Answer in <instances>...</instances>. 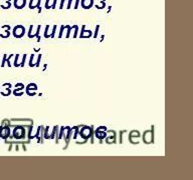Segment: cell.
Masks as SVG:
<instances>
[{
	"instance_id": "cell-1",
	"label": "cell",
	"mask_w": 193,
	"mask_h": 180,
	"mask_svg": "<svg viewBox=\"0 0 193 180\" xmlns=\"http://www.w3.org/2000/svg\"><path fill=\"white\" fill-rule=\"evenodd\" d=\"M92 126H82V129H80V131H78V133H80V137H82L84 140H88V138H92Z\"/></svg>"
},
{
	"instance_id": "cell-2",
	"label": "cell",
	"mask_w": 193,
	"mask_h": 180,
	"mask_svg": "<svg viewBox=\"0 0 193 180\" xmlns=\"http://www.w3.org/2000/svg\"><path fill=\"white\" fill-rule=\"evenodd\" d=\"M13 137L15 139H23L25 137V129L23 126L17 125L13 130Z\"/></svg>"
},
{
	"instance_id": "cell-3",
	"label": "cell",
	"mask_w": 193,
	"mask_h": 180,
	"mask_svg": "<svg viewBox=\"0 0 193 180\" xmlns=\"http://www.w3.org/2000/svg\"><path fill=\"white\" fill-rule=\"evenodd\" d=\"M24 33H25V28L22 25H16L12 31V34L15 38H21L24 35Z\"/></svg>"
},
{
	"instance_id": "cell-4",
	"label": "cell",
	"mask_w": 193,
	"mask_h": 180,
	"mask_svg": "<svg viewBox=\"0 0 193 180\" xmlns=\"http://www.w3.org/2000/svg\"><path fill=\"white\" fill-rule=\"evenodd\" d=\"M143 141L146 144H150L154 141V133L153 130H147L143 134Z\"/></svg>"
},
{
	"instance_id": "cell-5",
	"label": "cell",
	"mask_w": 193,
	"mask_h": 180,
	"mask_svg": "<svg viewBox=\"0 0 193 180\" xmlns=\"http://www.w3.org/2000/svg\"><path fill=\"white\" fill-rule=\"evenodd\" d=\"M10 135V129L9 126H0V138L3 139H7Z\"/></svg>"
},
{
	"instance_id": "cell-6",
	"label": "cell",
	"mask_w": 193,
	"mask_h": 180,
	"mask_svg": "<svg viewBox=\"0 0 193 180\" xmlns=\"http://www.w3.org/2000/svg\"><path fill=\"white\" fill-rule=\"evenodd\" d=\"M86 26L82 25V33H80V38H86V37H90L92 36V31L90 30H86L84 29Z\"/></svg>"
},
{
	"instance_id": "cell-7",
	"label": "cell",
	"mask_w": 193,
	"mask_h": 180,
	"mask_svg": "<svg viewBox=\"0 0 193 180\" xmlns=\"http://www.w3.org/2000/svg\"><path fill=\"white\" fill-rule=\"evenodd\" d=\"M12 57H13V54H10V55L8 56V58H7V55H6V54H4V55H3V61H2L1 67H4V65H5V62H7L8 67H11V64H10V59H11Z\"/></svg>"
},
{
	"instance_id": "cell-8",
	"label": "cell",
	"mask_w": 193,
	"mask_h": 180,
	"mask_svg": "<svg viewBox=\"0 0 193 180\" xmlns=\"http://www.w3.org/2000/svg\"><path fill=\"white\" fill-rule=\"evenodd\" d=\"M96 138H98V139L103 140V139H105V138H106V136H107V132H105L104 130H103V131H101V130H98V129H96Z\"/></svg>"
},
{
	"instance_id": "cell-9",
	"label": "cell",
	"mask_w": 193,
	"mask_h": 180,
	"mask_svg": "<svg viewBox=\"0 0 193 180\" xmlns=\"http://www.w3.org/2000/svg\"><path fill=\"white\" fill-rule=\"evenodd\" d=\"M14 5H15L16 8L20 9V8H22L24 5H25V0H15V2H14Z\"/></svg>"
},
{
	"instance_id": "cell-10",
	"label": "cell",
	"mask_w": 193,
	"mask_h": 180,
	"mask_svg": "<svg viewBox=\"0 0 193 180\" xmlns=\"http://www.w3.org/2000/svg\"><path fill=\"white\" fill-rule=\"evenodd\" d=\"M129 136L130 137H136V138H138V137H140V132L138 131V130H133V131H131L130 132V134H129Z\"/></svg>"
},
{
	"instance_id": "cell-11",
	"label": "cell",
	"mask_w": 193,
	"mask_h": 180,
	"mask_svg": "<svg viewBox=\"0 0 193 180\" xmlns=\"http://www.w3.org/2000/svg\"><path fill=\"white\" fill-rule=\"evenodd\" d=\"M30 89H33V90H36L37 89V86H36V84L34 83H30L27 85V87H26V90H30Z\"/></svg>"
},
{
	"instance_id": "cell-12",
	"label": "cell",
	"mask_w": 193,
	"mask_h": 180,
	"mask_svg": "<svg viewBox=\"0 0 193 180\" xmlns=\"http://www.w3.org/2000/svg\"><path fill=\"white\" fill-rule=\"evenodd\" d=\"M0 93L2 94L3 96H8V95H10L11 94V90L8 88V89H5V90H3L2 92H0Z\"/></svg>"
},
{
	"instance_id": "cell-13",
	"label": "cell",
	"mask_w": 193,
	"mask_h": 180,
	"mask_svg": "<svg viewBox=\"0 0 193 180\" xmlns=\"http://www.w3.org/2000/svg\"><path fill=\"white\" fill-rule=\"evenodd\" d=\"M115 139H116V138H115V134H114V136H113V137H108V138H107L106 142H107V143H108V144L115 143Z\"/></svg>"
},
{
	"instance_id": "cell-14",
	"label": "cell",
	"mask_w": 193,
	"mask_h": 180,
	"mask_svg": "<svg viewBox=\"0 0 193 180\" xmlns=\"http://www.w3.org/2000/svg\"><path fill=\"white\" fill-rule=\"evenodd\" d=\"M18 57H19V54H16L15 60H14V66H15V67H19L20 66V64L18 63Z\"/></svg>"
},
{
	"instance_id": "cell-15",
	"label": "cell",
	"mask_w": 193,
	"mask_h": 180,
	"mask_svg": "<svg viewBox=\"0 0 193 180\" xmlns=\"http://www.w3.org/2000/svg\"><path fill=\"white\" fill-rule=\"evenodd\" d=\"M72 129L76 130V132H74V139H76V136H78V129H80V126H74V127H72Z\"/></svg>"
},
{
	"instance_id": "cell-16",
	"label": "cell",
	"mask_w": 193,
	"mask_h": 180,
	"mask_svg": "<svg viewBox=\"0 0 193 180\" xmlns=\"http://www.w3.org/2000/svg\"><path fill=\"white\" fill-rule=\"evenodd\" d=\"M72 28L74 29V37H78V25H74L72 26Z\"/></svg>"
},
{
	"instance_id": "cell-17",
	"label": "cell",
	"mask_w": 193,
	"mask_h": 180,
	"mask_svg": "<svg viewBox=\"0 0 193 180\" xmlns=\"http://www.w3.org/2000/svg\"><path fill=\"white\" fill-rule=\"evenodd\" d=\"M65 28H66V29H67V33H66L65 38H68V37H70V30H72V27H70V25H66V26H65Z\"/></svg>"
},
{
	"instance_id": "cell-18",
	"label": "cell",
	"mask_w": 193,
	"mask_h": 180,
	"mask_svg": "<svg viewBox=\"0 0 193 180\" xmlns=\"http://www.w3.org/2000/svg\"><path fill=\"white\" fill-rule=\"evenodd\" d=\"M64 29H65V26L62 25L61 27H60V32H59V35H58V38H61L62 37V32H63Z\"/></svg>"
},
{
	"instance_id": "cell-19",
	"label": "cell",
	"mask_w": 193,
	"mask_h": 180,
	"mask_svg": "<svg viewBox=\"0 0 193 180\" xmlns=\"http://www.w3.org/2000/svg\"><path fill=\"white\" fill-rule=\"evenodd\" d=\"M63 133H64V127H61L60 128V133H59V136H58V139H61Z\"/></svg>"
},
{
	"instance_id": "cell-20",
	"label": "cell",
	"mask_w": 193,
	"mask_h": 180,
	"mask_svg": "<svg viewBox=\"0 0 193 180\" xmlns=\"http://www.w3.org/2000/svg\"><path fill=\"white\" fill-rule=\"evenodd\" d=\"M25 58H26V54H24L23 58H22L21 63H20V67H24V63H25Z\"/></svg>"
},
{
	"instance_id": "cell-21",
	"label": "cell",
	"mask_w": 193,
	"mask_h": 180,
	"mask_svg": "<svg viewBox=\"0 0 193 180\" xmlns=\"http://www.w3.org/2000/svg\"><path fill=\"white\" fill-rule=\"evenodd\" d=\"M48 28H49V26H48V25H46V26H45V31H44V37H45V38H48V35H47Z\"/></svg>"
},
{
	"instance_id": "cell-22",
	"label": "cell",
	"mask_w": 193,
	"mask_h": 180,
	"mask_svg": "<svg viewBox=\"0 0 193 180\" xmlns=\"http://www.w3.org/2000/svg\"><path fill=\"white\" fill-rule=\"evenodd\" d=\"M55 29H56V25H54V26H53V29H52V33L49 35V37H50V38H53V37H54V32H55Z\"/></svg>"
},
{
	"instance_id": "cell-23",
	"label": "cell",
	"mask_w": 193,
	"mask_h": 180,
	"mask_svg": "<svg viewBox=\"0 0 193 180\" xmlns=\"http://www.w3.org/2000/svg\"><path fill=\"white\" fill-rule=\"evenodd\" d=\"M99 28H100V26L98 25V26H96V32H94V38H96V37H98V32H99Z\"/></svg>"
},
{
	"instance_id": "cell-24",
	"label": "cell",
	"mask_w": 193,
	"mask_h": 180,
	"mask_svg": "<svg viewBox=\"0 0 193 180\" xmlns=\"http://www.w3.org/2000/svg\"><path fill=\"white\" fill-rule=\"evenodd\" d=\"M98 130H104V131H107V128L105 127V126H100V127H98Z\"/></svg>"
},
{
	"instance_id": "cell-25",
	"label": "cell",
	"mask_w": 193,
	"mask_h": 180,
	"mask_svg": "<svg viewBox=\"0 0 193 180\" xmlns=\"http://www.w3.org/2000/svg\"><path fill=\"white\" fill-rule=\"evenodd\" d=\"M2 28H4V29H8V30H9V29H10V26H9V25H4Z\"/></svg>"
}]
</instances>
